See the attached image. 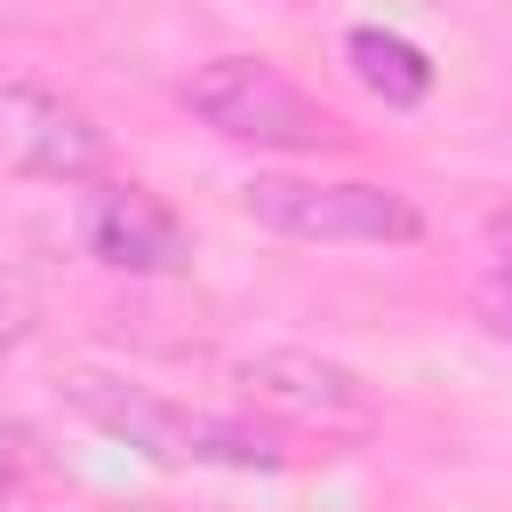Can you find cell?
Here are the masks:
<instances>
[{
  "mask_svg": "<svg viewBox=\"0 0 512 512\" xmlns=\"http://www.w3.org/2000/svg\"><path fill=\"white\" fill-rule=\"evenodd\" d=\"M64 408L88 416L96 432H112L120 448L152 456V464H216V472H280L288 464V432L256 424V416H216V408H184L152 384H128L112 368H64Z\"/></svg>",
  "mask_w": 512,
  "mask_h": 512,
  "instance_id": "6da1fadb",
  "label": "cell"
},
{
  "mask_svg": "<svg viewBox=\"0 0 512 512\" xmlns=\"http://www.w3.org/2000/svg\"><path fill=\"white\" fill-rule=\"evenodd\" d=\"M176 104H184L208 136H224V144H240V152L304 160V152H336V144H344V120H336L312 88H296L272 56H208V64H192V80L176 88Z\"/></svg>",
  "mask_w": 512,
  "mask_h": 512,
  "instance_id": "7a4b0ae2",
  "label": "cell"
},
{
  "mask_svg": "<svg viewBox=\"0 0 512 512\" xmlns=\"http://www.w3.org/2000/svg\"><path fill=\"white\" fill-rule=\"evenodd\" d=\"M240 208L280 240H344V248H408L424 240V208L376 176H288L264 168L240 184Z\"/></svg>",
  "mask_w": 512,
  "mask_h": 512,
  "instance_id": "3957f363",
  "label": "cell"
},
{
  "mask_svg": "<svg viewBox=\"0 0 512 512\" xmlns=\"http://www.w3.org/2000/svg\"><path fill=\"white\" fill-rule=\"evenodd\" d=\"M240 392L248 408H264V424L280 432H320V440H360L376 432V392L360 368L304 352V344H272L256 360H240Z\"/></svg>",
  "mask_w": 512,
  "mask_h": 512,
  "instance_id": "277c9868",
  "label": "cell"
},
{
  "mask_svg": "<svg viewBox=\"0 0 512 512\" xmlns=\"http://www.w3.org/2000/svg\"><path fill=\"white\" fill-rule=\"evenodd\" d=\"M104 160H112V136L88 104L40 80H0V176L8 184H96Z\"/></svg>",
  "mask_w": 512,
  "mask_h": 512,
  "instance_id": "5b68a950",
  "label": "cell"
},
{
  "mask_svg": "<svg viewBox=\"0 0 512 512\" xmlns=\"http://www.w3.org/2000/svg\"><path fill=\"white\" fill-rule=\"evenodd\" d=\"M80 248L104 272H128V280H176L192 264V224L152 184H88V200H80Z\"/></svg>",
  "mask_w": 512,
  "mask_h": 512,
  "instance_id": "8992f818",
  "label": "cell"
},
{
  "mask_svg": "<svg viewBox=\"0 0 512 512\" xmlns=\"http://www.w3.org/2000/svg\"><path fill=\"white\" fill-rule=\"evenodd\" d=\"M344 72H352L384 112H416V104H432V88H440V64H432L408 32H392V24H352V32H344Z\"/></svg>",
  "mask_w": 512,
  "mask_h": 512,
  "instance_id": "52a82bcc",
  "label": "cell"
},
{
  "mask_svg": "<svg viewBox=\"0 0 512 512\" xmlns=\"http://www.w3.org/2000/svg\"><path fill=\"white\" fill-rule=\"evenodd\" d=\"M40 464H48V456H40V432L0 408V504L32 496V488H40Z\"/></svg>",
  "mask_w": 512,
  "mask_h": 512,
  "instance_id": "ba28073f",
  "label": "cell"
},
{
  "mask_svg": "<svg viewBox=\"0 0 512 512\" xmlns=\"http://www.w3.org/2000/svg\"><path fill=\"white\" fill-rule=\"evenodd\" d=\"M40 328V280L24 264H0V360Z\"/></svg>",
  "mask_w": 512,
  "mask_h": 512,
  "instance_id": "9c48e42d",
  "label": "cell"
},
{
  "mask_svg": "<svg viewBox=\"0 0 512 512\" xmlns=\"http://www.w3.org/2000/svg\"><path fill=\"white\" fill-rule=\"evenodd\" d=\"M472 312L488 320V336H504V344H512V264H496V272L480 280V296H472Z\"/></svg>",
  "mask_w": 512,
  "mask_h": 512,
  "instance_id": "30bf717a",
  "label": "cell"
},
{
  "mask_svg": "<svg viewBox=\"0 0 512 512\" xmlns=\"http://www.w3.org/2000/svg\"><path fill=\"white\" fill-rule=\"evenodd\" d=\"M488 248H496V264H512V200L488 208Z\"/></svg>",
  "mask_w": 512,
  "mask_h": 512,
  "instance_id": "8fae6325",
  "label": "cell"
}]
</instances>
